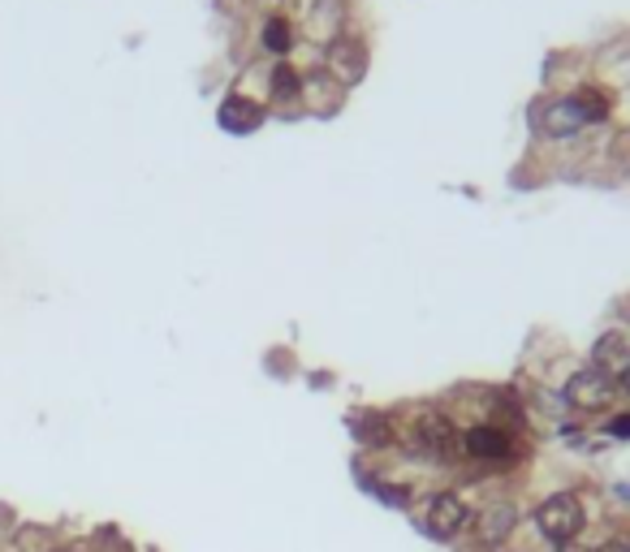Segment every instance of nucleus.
Segmentation results:
<instances>
[{
	"mask_svg": "<svg viewBox=\"0 0 630 552\" xmlns=\"http://www.w3.org/2000/svg\"><path fill=\"white\" fill-rule=\"evenodd\" d=\"M583 522H588V513H583V501L575 492H552L549 501H540V510H536V527H540V535L552 540V544L579 540Z\"/></svg>",
	"mask_w": 630,
	"mask_h": 552,
	"instance_id": "f257e3e1",
	"label": "nucleus"
},
{
	"mask_svg": "<svg viewBox=\"0 0 630 552\" xmlns=\"http://www.w3.org/2000/svg\"><path fill=\"white\" fill-rule=\"evenodd\" d=\"M410 440H415V453H419V458H433V462H454V458H463V436L454 432V423H449L440 410H424V415L410 423Z\"/></svg>",
	"mask_w": 630,
	"mask_h": 552,
	"instance_id": "f03ea898",
	"label": "nucleus"
},
{
	"mask_svg": "<svg viewBox=\"0 0 630 552\" xmlns=\"http://www.w3.org/2000/svg\"><path fill=\"white\" fill-rule=\"evenodd\" d=\"M324 65H328V79L337 82L342 91H350L367 74V43L358 35H333L324 48Z\"/></svg>",
	"mask_w": 630,
	"mask_h": 552,
	"instance_id": "7ed1b4c3",
	"label": "nucleus"
},
{
	"mask_svg": "<svg viewBox=\"0 0 630 552\" xmlns=\"http://www.w3.org/2000/svg\"><path fill=\"white\" fill-rule=\"evenodd\" d=\"M467 522H471V505H467L458 492H436V497H428V505H424V527L433 531L436 540H454Z\"/></svg>",
	"mask_w": 630,
	"mask_h": 552,
	"instance_id": "20e7f679",
	"label": "nucleus"
},
{
	"mask_svg": "<svg viewBox=\"0 0 630 552\" xmlns=\"http://www.w3.org/2000/svg\"><path fill=\"white\" fill-rule=\"evenodd\" d=\"M618 397V389H613V380H604L596 367H588V371H575L570 380H566V401L575 406V410H583V415H596V410H604L609 401Z\"/></svg>",
	"mask_w": 630,
	"mask_h": 552,
	"instance_id": "39448f33",
	"label": "nucleus"
},
{
	"mask_svg": "<svg viewBox=\"0 0 630 552\" xmlns=\"http://www.w3.org/2000/svg\"><path fill=\"white\" fill-rule=\"evenodd\" d=\"M591 367H596L604 380H613V389H618L630 376V341L622 333H600L596 346H591Z\"/></svg>",
	"mask_w": 630,
	"mask_h": 552,
	"instance_id": "423d86ee",
	"label": "nucleus"
},
{
	"mask_svg": "<svg viewBox=\"0 0 630 552\" xmlns=\"http://www.w3.org/2000/svg\"><path fill=\"white\" fill-rule=\"evenodd\" d=\"M514 527H518V510H514L510 501H492V505H484V510L475 513V544L497 549V544L510 540Z\"/></svg>",
	"mask_w": 630,
	"mask_h": 552,
	"instance_id": "0eeeda50",
	"label": "nucleus"
},
{
	"mask_svg": "<svg viewBox=\"0 0 630 552\" xmlns=\"http://www.w3.org/2000/svg\"><path fill=\"white\" fill-rule=\"evenodd\" d=\"M463 453L475 458V462H484V467H497V462H506L514 453L510 436L501 432V428H492V423H479L471 432L463 436Z\"/></svg>",
	"mask_w": 630,
	"mask_h": 552,
	"instance_id": "6e6552de",
	"label": "nucleus"
},
{
	"mask_svg": "<svg viewBox=\"0 0 630 552\" xmlns=\"http://www.w3.org/2000/svg\"><path fill=\"white\" fill-rule=\"evenodd\" d=\"M583 125H588V117H583V109H579V100H575V95H561V100H552L549 109H545V130H549L552 139L579 134Z\"/></svg>",
	"mask_w": 630,
	"mask_h": 552,
	"instance_id": "1a4fd4ad",
	"label": "nucleus"
},
{
	"mask_svg": "<svg viewBox=\"0 0 630 552\" xmlns=\"http://www.w3.org/2000/svg\"><path fill=\"white\" fill-rule=\"evenodd\" d=\"M303 74L294 65H276L273 70V109L276 113H294L303 109Z\"/></svg>",
	"mask_w": 630,
	"mask_h": 552,
	"instance_id": "9d476101",
	"label": "nucleus"
},
{
	"mask_svg": "<svg viewBox=\"0 0 630 552\" xmlns=\"http://www.w3.org/2000/svg\"><path fill=\"white\" fill-rule=\"evenodd\" d=\"M260 109L255 104H246V100H237V95H230L225 104H221V125L225 130H234V134H242V130H255L260 125Z\"/></svg>",
	"mask_w": 630,
	"mask_h": 552,
	"instance_id": "9b49d317",
	"label": "nucleus"
},
{
	"mask_svg": "<svg viewBox=\"0 0 630 552\" xmlns=\"http://www.w3.org/2000/svg\"><path fill=\"white\" fill-rule=\"evenodd\" d=\"M575 100H579V109H583V117L588 121H604L613 113V100H609V91H600V86H583V91H575Z\"/></svg>",
	"mask_w": 630,
	"mask_h": 552,
	"instance_id": "f8f14e48",
	"label": "nucleus"
},
{
	"mask_svg": "<svg viewBox=\"0 0 630 552\" xmlns=\"http://www.w3.org/2000/svg\"><path fill=\"white\" fill-rule=\"evenodd\" d=\"M264 48L276 52V57H285V52L294 48V27H289V18H268V22H264Z\"/></svg>",
	"mask_w": 630,
	"mask_h": 552,
	"instance_id": "ddd939ff",
	"label": "nucleus"
},
{
	"mask_svg": "<svg viewBox=\"0 0 630 552\" xmlns=\"http://www.w3.org/2000/svg\"><path fill=\"white\" fill-rule=\"evenodd\" d=\"M355 432L363 436V444H389V440H394V428H389L380 415H363L355 423Z\"/></svg>",
	"mask_w": 630,
	"mask_h": 552,
	"instance_id": "4468645a",
	"label": "nucleus"
},
{
	"mask_svg": "<svg viewBox=\"0 0 630 552\" xmlns=\"http://www.w3.org/2000/svg\"><path fill=\"white\" fill-rule=\"evenodd\" d=\"M609 436H630V415H618V419H609Z\"/></svg>",
	"mask_w": 630,
	"mask_h": 552,
	"instance_id": "2eb2a0df",
	"label": "nucleus"
},
{
	"mask_svg": "<svg viewBox=\"0 0 630 552\" xmlns=\"http://www.w3.org/2000/svg\"><path fill=\"white\" fill-rule=\"evenodd\" d=\"M591 552H630V544L627 540H604L600 549H591Z\"/></svg>",
	"mask_w": 630,
	"mask_h": 552,
	"instance_id": "dca6fc26",
	"label": "nucleus"
},
{
	"mask_svg": "<svg viewBox=\"0 0 630 552\" xmlns=\"http://www.w3.org/2000/svg\"><path fill=\"white\" fill-rule=\"evenodd\" d=\"M618 497H622V501H630V488H618Z\"/></svg>",
	"mask_w": 630,
	"mask_h": 552,
	"instance_id": "f3484780",
	"label": "nucleus"
},
{
	"mask_svg": "<svg viewBox=\"0 0 630 552\" xmlns=\"http://www.w3.org/2000/svg\"><path fill=\"white\" fill-rule=\"evenodd\" d=\"M52 552H70V549H52Z\"/></svg>",
	"mask_w": 630,
	"mask_h": 552,
	"instance_id": "a211bd4d",
	"label": "nucleus"
},
{
	"mask_svg": "<svg viewBox=\"0 0 630 552\" xmlns=\"http://www.w3.org/2000/svg\"><path fill=\"white\" fill-rule=\"evenodd\" d=\"M627 544H630V540H627Z\"/></svg>",
	"mask_w": 630,
	"mask_h": 552,
	"instance_id": "6ab92c4d",
	"label": "nucleus"
}]
</instances>
